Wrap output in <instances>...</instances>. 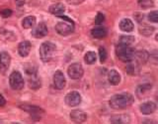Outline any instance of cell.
Segmentation results:
<instances>
[{
  "label": "cell",
  "instance_id": "5b68a950",
  "mask_svg": "<svg viewBox=\"0 0 158 124\" xmlns=\"http://www.w3.org/2000/svg\"><path fill=\"white\" fill-rule=\"evenodd\" d=\"M67 73H68V76L70 78L78 79V78H82L84 71H83V68H82V66L80 64L74 63V64H71L70 66L68 67Z\"/></svg>",
  "mask_w": 158,
  "mask_h": 124
},
{
  "label": "cell",
  "instance_id": "d6986e66",
  "mask_svg": "<svg viewBox=\"0 0 158 124\" xmlns=\"http://www.w3.org/2000/svg\"><path fill=\"white\" fill-rule=\"evenodd\" d=\"M108 79L112 86H118V84L121 82V76L117 71L112 69L108 74Z\"/></svg>",
  "mask_w": 158,
  "mask_h": 124
},
{
  "label": "cell",
  "instance_id": "cb8c5ba5",
  "mask_svg": "<svg viewBox=\"0 0 158 124\" xmlns=\"http://www.w3.org/2000/svg\"><path fill=\"white\" fill-rule=\"evenodd\" d=\"M130 120L131 118L127 115H116L111 118L112 123H128Z\"/></svg>",
  "mask_w": 158,
  "mask_h": 124
},
{
  "label": "cell",
  "instance_id": "3957f363",
  "mask_svg": "<svg viewBox=\"0 0 158 124\" xmlns=\"http://www.w3.org/2000/svg\"><path fill=\"white\" fill-rule=\"evenodd\" d=\"M56 45L49 42H44L41 45L40 48V56L43 62H48L51 61L53 54L56 53Z\"/></svg>",
  "mask_w": 158,
  "mask_h": 124
},
{
  "label": "cell",
  "instance_id": "d4e9b609",
  "mask_svg": "<svg viewBox=\"0 0 158 124\" xmlns=\"http://www.w3.org/2000/svg\"><path fill=\"white\" fill-rule=\"evenodd\" d=\"M153 31H154V28L149 26V25H143V26L139 27V33L146 37L150 36V35L153 33Z\"/></svg>",
  "mask_w": 158,
  "mask_h": 124
},
{
  "label": "cell",
  "instance_id": "7402d4cb",
  "mask_svg": "<svg viewBox=\"0 0 158 124\" xmlns=\"http://www.w3.org/2000/svg\"><path fill=\"white\" fill-rule=\"evenodd\" d=\"M151 89V84H148V83H145V84H141L137 87L136 89V94L137 96L139 97H142L143 95H145L147 92H149Z\"/></svg>",
  "mask_w": 158,
  "mask_h": 124
},
{
  "label": "cell",
  "instance_id": "52a82bcc",
  "mask_svg": "<svg viewBox=\"0 0 158 124\" xmlns=\"http://www.w3.org/2000/svg\"><path fill=\"white\" fill-rule=\"evenodd\" d=\"M64 101H65V104L69 107H74L80 104L81 96L77 91H71L66 94L65 98H64Z\"/></svg>",
  "mask_w": 158,
  "mask_h": 124
},
{
  "label": "cell",
  "instance_id": "d6a6232c",
  "mask_svg": "<svg viewBox=\"0 0 158 124\" xmlns=\"http://www.w3.org/2000/svg\"><path fill=\"white\" fill-rule=\"evenodd\" d=\"M0 15L3 18H8L12 15V10L11 9H3L1 12H0Z\"/></svg>",
  "mask_w": 158,
  "mask_h": 124
},
{
  "label": "cell",
  "instance_id": "9c48e42d",
  "mask_svg": "<svg viewBox=\"0 0 158 124\" xmlns=\"http://www.w3.org/2000/svg\"><path fill=\"white\" fill-rule=\"evenodd\" d=\"M20 108H22L23 110L29 112L33 116V118H35L36 116H38L40 118V115H41V114L44 112L43 109L40 108L39 106L30 105V104H21V105H20Z\"/></svg>",
  "mask_w": 158,
  "mask_h": 124
},
{
  "label": "cell",
  "instance_id": "4fadbf2b",
  "mask_svg": "<svg viewBox=\"0 0 158 124\" xmlns=\"http://www.w3.org/2000/svg\"><path fill=\"white\" fill-rule=\"evenodd\" d=\"M70 118L74 123H83L86 121L87 115L85 112L76 109V110H73L70 112Z\"/></svg>",
  "mask_w": 158,
  "mask_h": 124
},
{
  "label": "cell",
  "instance_id": "ac0fdd59",
  "mask_svg": "<svg viewBox=\"0 0 158 124\" xmlns=\"http://www.w3.org/2000/svg\"><path fill=\"white\" fill-rule=\"evenodd\" d=\"M148 57H149V54H148L146 51H144V50H142V51L135 52V58L133 59H135L137 63H139L141 64H145L148 61Z\"/></svg>",
  "mask_w": 158,
  "mask_h": 124
},
{
  "label": "cell",
  "instance_id": "f1b7e54d",
  "mask_svg": "<svg viewBox=\"0 0 158 124\" xmlns=\"http://www.w3.org/2000/svg\"><path fill=\"white\" fill-rule=\"evenodd\" d=\"M138 5L142 9H148L152 7L154 3H153V0H138Z\"/></svg>",
  "mask_w": 158,
  "mask_h": 124
},
{
  "label": "cell",
  "instance_id": "83f0119b",
  "mask_svg": "<svg viewBox=\"0 0 158 124\" xmlns=\"http://www.w3.org/2000/svg\"><path fill=\"white\" fill-rule=\"evenodd\" d=\"M133 42H135V37H132V36H122L120 38V44H123V45L131 46Z\"/></svg>",
  "mask_w": 158,
  "mask_h": 124
},
{
  "label": "cell",
  "instance_id": "8992f818",
  "mask_svg": "<svg viewBox=\"0 0 158 124\" xmlns=\"http://www.w3.org/2000/svg\"><path fill=\"white\" fill-rule=\"evenodd\" d=\"M56 32L59 35H61V36H67V35L73 33V31H74V23L59 22V23L56 24Z\"/></svg>",
  "mask_w": 158,
  "mask_h": 124
},
{
  "label": "cell",
  "instance_id": "f546056e",
  "mask_svg": "<svg viewBox=\"0 0 158 124\" xmlns=\"http://www.w3.org/2000/svg\"><path fill=\"white\" fill-rule=\"evenodd\" d=\"M99 57H100V62L102 64L105 63V61L107 60V51L105 50V48L101 47L99 49Z\"/></svg>",
  "mask_w": 158,
  "mask_h": 124
},
{
  "label": "cell",
  "instance_id": "ba28073f",
  "mask_svg": "<svg viewBox=\"0 0 158 124\" xmlns=\"http://www.w3.org/2000/svg\"><path fill=\"white\" fill-rule=\"evenodd\" d=\"M33 37L37 38V39H41L46 37L48 35V27L44 23H39L36 27L34 28L33 32H32Z\"/></svg>",
  "mask_w": 158,
  "mask_h": 124
},
{
  "label": "cell",
  "instance_id": "30bf717a",
  "mask_svg": "<svg viewBox=\"0 0 158 124\" xmlns=\"http://www.w3.org/2000/svg\"><path fill=\"white\" fill-rule=\"evenodd\" d=\"M10 62H11V58L7 52L0 53V72L2 73H5V72L8 69Z\"/></svg>",
  "mask_w": 158,
  "mask_h": 124
},
{
  "label": "cell",
  "instance_id": "d590c367",
  "mask_svg": "<svg viewBox=\"0 0 158 124\" xmlns=\"http://www.w3.org/2000/svg\"><path fill=\"white\" fill-rule=\"evenodd\" d=\"M15 2H16V5L18 7H21L25 4V0H15Z\"/></svg>",
  "mask_w": 158,
  "mask_h": 124
},
{
  "label": "cell",
  "instance_id": "ffe728a7",
  "mask_svg": "<svg viewBox=\"0 0 158 124\" xmlns=\"http://www.w3.org/2000/svg\"><path fill=\"white\" fill-rule=\"evenodd\" d=\"M48 10L52 14L59 16V15H61L64 11H65V6H64L62 3H56V4L52 5V6H49Z\"/></svg>",
  "mask_w": 158,
  "mask_h": 124
},
{
  "label": "cell",
  "instance_id": "277c9868",
  "mask_svg": "<svg viewBox=\"0 0 158 124\" xmlns=\"http://www.w3.org/2000/svg\"><path fill=\"white\" fill-rule=\"evenodd\" d=\"M9 83L10 86L14 91H20L24 87V79L22 74L19 72H13L9 77Z\"/></svg>",
  "mask_w": 158,
  "mask_h": 124
},
{
  "label": "cell",
  "instance_id": "9a60e30c",
  "mask_svg": "<svg viewBox=\"0 0 158 124\" xmlns=\"http://www.w3.org/2000/svg\"><path fill=\"white\" fill-rule=\"evenodd\" d=\"M156 110V104L152 101H147L142 103L140 105V111L142 114L144 115H148V114H151Z\"/></svg>",
  "mask_w": 158,
  "mask_h": 124
},
{
  "label": "cell",
  "instance_id": "4dcf8cb0",
  "mask_svg": "<svg viewBox=\"0 0 158 124\" xmlns=\"http://www.w3.org/2000/svg\"><path fill=\"white\" fill-rule=\"evenodd\" d=\"M148 20L152 23H158V11H152L148 14Z\"/></svg>",
  "mask_w": 158,
  "mask_h": 124
},
{
  "label": "cell",
  "instance_id": "e575fe53",
  "mask_svg": "<svg viewBox=\"0 0 158 124\" xmlns=\"http://www.w3.org/2000/svg\"><path fill=\"white\" fill-rule=\"evenodd\" d=\"M5 104H6V99L4 98V96L2 95V94H0V106H4Z\"/></svg>",
  "mask_w": 158,
  "mask_h": 124
},
{
  "label": "cell",
  "instance_id": "6da1fadb",
  "mask_svg": "<svg viewBox=\"0 0 158 124\" xmlns=\"http://www.w3.org/2000/svg\"><path fill=\"white\" fill-rule=\"evenodd\" d=\"M133 102V97L130 93H120L115 94L110 99V106L114 109H123L131 105Z\"/></svg>",
  "mask_w": 158,
  "mask_h": 124
},
{
  "label": "cell",
  "instance_id": "836d02e7",
  "mask_svg": "<svg viewBox=\"0 0 158 124\" xmlns=\"http://www.w3.org/2000/svg\"><path fill=\"white\" fill-rule=\"evenodd\" d=\"M66 1L71 5H78V4L84 2L85 0H66Z\"/></svg>",
  "mask_w": 158,
  "mask_h": 124
},
{
  "label": "cell",
  "instance_id": "8d00e7d4",
  "mask_svg": "<svg viewBox=\"0 0 158 124\" xmlns=\"http://www.w3.org/2000/svg\"><path fill=\"white\" fill-rule=\"evenodd\" d=\"M155 39H156V40H157V41H158V34L156 35V37H155Z\"/></svg>",
  "mask_w": 158,
  "mask_h": 124
},
{
  "label": "cell",
  "instance_id": "4316f807",
  "mask_svg": "<svg viewBox=\"0 0 158 124\" xmlns=\"http://www.w3.org/2000/svg\"><path fill=\"white\" fill-rule=\"evenodd\" d=\"M148 61H149L152 64H155L158 66V50H154L149 54V57H148Z\"/></svg>",
  "mask_w": 158,
  "mask_h": 124
},
{
  "label": "cell",
  "instance_id": "e0dca14e",
  "mask_svg": "<svg viewBox=\"0 0 158 124\" xmlns=\"http://www.w3.org/2000/svg\"><path fill=\"white\" fill-rule=\"evenodd\" d=\"M91 34H92V36L96 39H103L107 36V29L105 27L98 25L97 27H95L92 30Z\"/></svg>",
  "mask_w": 158,
  "mask_h": 124
},
{
  "label": "cell",
  "instance_id": "2e32d148",
  "mask_svg": "<svg viewBox=\"0 0 158 124\" xmlns=\"http://www.w3.org/2000/svg\"><path fill=\"white\" fill-rule=\"evenodd\" d=\"M28 77H29V86L32 89L37 91V89L41 87V79L39 78L37 73L28 74Z\"/></svg>",
  "mask_w": 158,
  "mask_h": 124
},
{
  "label": "cell",
  "instance_id": "7a4b0ae2",
  "mask_svg": "<svg viewBox=\"0 0 158 124\" xmlns=\"http://www.w3.org/2000/svg\"><path fill=\"white\" fill-rule=\"evenodd\" d=\"M116 54L121 61L128 63L132 61L133 58H135V50L131 46H127V45L118 44L116 48Z\"/></svg>",
  "mask_w": 158,
  "mask_h": 124
},
{
  "label": "cell",
  "instance_id": "5bb4252c",
  "mask_svg": "<svg viewBox=\"0 0 158 124\" xmlns=\"http://www.w3.org/2000/svg\"><path fill=\"white\" fill-rule=\"evenodd\" d=\"M32 45L29 41H24L21 42L18 46V53L21 57H27L30 54V51H31Z\"/></svg>",
  "mask_w": 158,
  "mask_h": 124
},
{
  "label": "cell",
  "instance_id": "8fae6325",
  "mask_svg": "<svg viewBox=\"0 0 158 124\" xmlns=\"http://www.w3.org/2000/svg\"><path fill=\"white\" fill-rule=\"evenodd\" d=\"M139 63H137L135 59L132 61L128 62L127 66L126 68V71L127 73L130 74V76H137L138 73L140 72V66H139Z\"/></svg>",
  "mask_w": 158,
  "mask_h": 124
},
{
  "label": "cell",
  "instance_id": "1f68e13d",
  "mask_svg": "<svg viewBox=\"0 0 158 124\" xmlns=\"http://www.w3.org/2000/svg\"><path fill=\"white\" fill-rule=\"evenodd\" d=\"M104 21H105V16H104L102 13H98L96 16V19H95L96 25H101Z\"/></svg>",
  "mask_w": 158,
  "mask_h": 124
},
{
  "label": "cell",
  "instance_id": "7c38bea8",
  "mask_svg": "<svg viewBox=\"0 0 158 124\" xmlns=\"http://www.w3.org/2000/svg\"><path fill=\"white\" fill-rule=\"evenodd\" d=\"M53 82H54V86L57 89H63L65 86V78H64V74L62 73L61 71H56L54 73L53 77Z\"/></svg>",
  "mask_w": 158,
  "mask_h": 124
},
{
  "label": "cell",
  "instance_id": "484cf974",
  "mask_svg": "<svg viewBox=\"0 0 158 124\" xmlns=\"http://www.w3.org/2000/svg\"><path fill=\"white\" fill-rule=\"evenodd\" d=\"M96 59H97V57H96L95 53H94V52H88V53H86L85 57H84V61H85V63L88 64H94L96 62Z\"/></svg>",
  "mask_w": 158,
  "mask_h": 124
},
{
  "label": "cell",
  "instance_id": "603a6c76",
  "mask_svg": "<svg viewBox=\"0 0 158 124\" xmlns=\"http://www.w3.org/2000/svg\"><path fill=\"white\" fill-rule=\"evenodd\" d=\"M35 25H36V18L34 16H28L26 18H24L22 21V26L25 29H30L34 27Z\"/></svg>",
  "mask_w": 158,
  "mask_h": 124
},
{
  "label": "cell",
  "instance_id": "44dd1931",
  "mask_svg": "<svg viewBox=\"0 0 158 124\" xmlns=\"http://www.w3.org/2000/svg\"><path fill=\"white\" fill-rule=\"evenodd\" d=\"M120 29L123 32H131L133 30V23L130 19H123L120 23Z\"/></svg>",
  "mask_w": 158,
  "mask_h": 124
}]
</instances>
